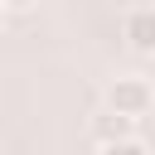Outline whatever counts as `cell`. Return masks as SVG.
<instances>
[{
    "label": "cell",
    "mask_w": 155,
    "mask_h": 155,
    "mask_svg": "<svg viewBox=\"0 0 155 155\" xmlns=\"http://www.w3.org/2000/svg\"><path fill=\"white\" fill-rule=\"evenodd\" d=\"M150 107H155V87H150V78L126 73V78H111V82H107V111H111V116H121V121H140V116H150Z\"/></svg>",
    "instance_id": "obj_1"
},
{
    "label": "cell",
    "mask_w": 155,
    "mask_h": 155,
    "mask_svg": "<svg viewBox=\"0 0 155 155\" xmlns=\"http://www.w3.org/2000/svg\"><path fill=\"white\" fill-rule=\"evenodd\" d=\"M121 39L131 44V53L155 58V5H131L121 15Z\"/></svg>",
    "instance_id": "obj_2"
},
{
    "label": "cell",
    "mask_w": 155,
    "mask_h": 155,
    "mask_svg": "<svg viewBox=\"0 0 155 155\" xmlns=\"http://www.w3.org/2000/svg\"><path fill=\"white\" fill-rule=\"evenodd\" d=\"M131 136H136V121H121V116H111V111L92 116V140H97V145H116V140H131Z\"/></svg>",
    "instance_id": "obj_3"
},
{
    "label": "cell",
    "mask_w": 155,
    "mask_h": 155,
    "mask_svg": "<svg viewBox=\"0 0 155 155\" xmlns=\"http://www.w3.org/2000/svg\"><path fill=\"white\" fill-rule=\"evenodd\" d=\"M97 155H150V145L140 136H131V140H116V145H97Z\"/></svg>",
    "instance_id": "obj_4"
},
{
    "label": "cell",
    "mask_w": 155,
    "mask_h": 155,
    "mask_svg": "<svg viewBox=\"0 0 155 155\" xmlns=\"http://www.w3.org/2000/svg\"><path fill=\"white\" fill-rule=\"evenodd\" d=\"M0 24H5V5H0Z\"/></svg>",
    "instance_id": "obj_5"
}]
</instances>
